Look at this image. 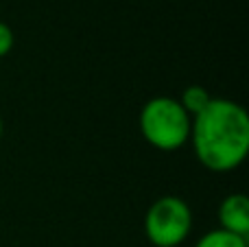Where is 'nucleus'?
Returning a JSON list of instances; mask_svg holds the SVG:
<instances>
[{
	"mask_svg": "<svg viewBox=\"0 0 249 247\" xmlns=\"http://www.w3.org/2000/svg\"><path fill=\"white\" fill-rule=\"evenodd\" d=\"M195 158L212 173H232L249 153V114L241 103L214 96L193 118L190 142Z\"/></svg>",
	"mask_w": 249,
	"mask_h": 247,
	"instance_id": "obj_1",
	"label": "nucleus"
},
{
	"mask_svg": "<svg viewBox=\"0 0 249 247\" xmlns=\"http://www.w3.org/2000/svg\"><path fill=\"white\" fill-rule=\"evenodd\" d=\"M138 127L146 144L171 153L190 142L193 118L184 112L175 96H153L142 105Z\"/></svg>",
	"mask_w": 249,
	"mask_h": 247,
	"instance_id": "obj_2",
	"label": "nucleus"
},
{
	"mask_svg": "<svg viewBox=\"0 0 249 247\" xmlns=\"http://www.w3.org/2000/svg\"><path fill=\"white\" fill-rule=\"evenodd\" d=\"M193 232V210L181 197L162 195L144 214V236L153 247H179Z\"/></svg>",
	"mask_w": 249,
	"mask_h": 247,
	"instance_id": "obj_3",
	"label": "nucleus"
},
{
	"mask_svg": "<svg viewBox=\"0 0 249 247\" xmlns=\"http://www.w3.org/2000/svg\"><path fill=\"white\" fill-rule=\"evenodd\" d=\"M219 228L249 239V199L245 193H232L219 204Z\"/></svg>",
	"mask_w": 249,
	"mask_h": 247,
	"instance_id": "obj_4",
	"label": "nucleus"
},
{
	"mask_svg": "<svg viewBox=\"0 0 249 247\" xmlns=\"http://www.w3.org/2000/svg\"><path fill=\"white\" fill-rule=\"evenodd\" d=\"M212 99H214V96H212L203 86H188L184 92H181V96L177 101H179V105L184 107V112L188 114L190 118H195L197 114H201L203 109L210 105Z\"/></svg>",
	"mask_w": 249,
	"mask_h": 247,
	"instance_id": "obj_5",
	"label": "nucleus"
},
{
	"mask_svg": "<svg viewBox=\"0 0 249 247\" xmlns=\"http://www.w3.org/2000/svg\"><path fill=\"white\" fill-rule=\"evenodd\" d=\"M195 247H249V241L245 236H238V234H232V232L221 230V228H214V230L206 232Z\"/></svg>",
	"mask_w": 249,
	"mask_h": 247,
	"instance_id": "obj_6",
	"label": "nucleus"
},
{
	"mask_svg": "<svg viewBox=\"0 0 249 247\" xmlns=\"http://www.w3.org/2000/svg\"><path fill=\"white\" fill-rule=\"evenodd\" d=\"M13 46H16V35H13L11 26L0 22V59L7 57L13 51Z\"/></svg>",
	"mask_w": 249,
	"mask_h": 247,
	"instance_id": "obj_7",
	"label": "nucleus"
},
{
	"mask_svg": "<svg viewBox=\"0 0 249 247\" xmlns=\"http://www.w3.org/2000/svg\"><path fill=\"white\" fill-rule=\"evenodd\" d=\"M2 136H4V123H2V118H0V140H2Z\"/></svg>",
	"mask_w": 249,
	"mask_h": 247,
	"instance_id": "obj_8",
	"label": "nucleus"
}]
</instances>
